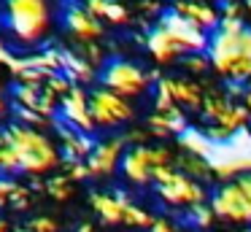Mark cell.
<instances>
[{
    "label": "cell",
    "mask_w": 251,
    "mask_h": 232,
    "mask_svg": "<svg viewBox=\"0 0 251 232\" xmlns=\"http://www.w3.org/2000/svg\"><path fill=\"white\" fill-rule=\"evenodd\" d=\"M8 203H14V208H27V205H30V189H25V186H19V183H17Z\"/></svg>",
    "instance_id": "21"
},
{
    "label": "cell",
    "mask_w": 251,
    "mask_h": 232,
    "mask_svg": "<svg viewBox=\"0 0 251 232\" xmlns=\"http://www.w3.org/2000/svg\"><path fill=\"white\" fill-rule=\"evenodd\" d=\"M73 183L76 181L68 176H54L46 181V194H51L54 200H68L73 194Z\"/></svg>",
    "instance_id": "18"
},
{
    "label": "cell",
    "mask_w": 251,
    "mask_h": 232,
    "mask_svg": "<svg viewBox=\"0 0 251 232\" xmlns=\"http://www.w3.org/2000/svg\"><path fill=\"white\" fill-rule=\"evenodd\" d=\"M205 57L216 81L235 89L251 86V27L224 16V22L208 35Z\"/></svg>",
    "instance_id": "1"
},
{
    "label": "cell",
    "mask_w": 251,
    "mask_h": 232,
    "mask_svg": "<svg viewBox=\"0 0 251 232\" xmlns=\"http://www.w3.org/2000/svg\"><path fill=\"white\" fill-rule=\"evenodd\" d=\"M127 135H105V138L95 140L92 151L84 162H87L89 178H111L114 173H119L122 156L127 151Z\"/></svg>",
    "instance_id": "12"
},
{
    "label": "cell",
    "mask_w": 251,
    "mask_h": 232,
    "mask_svg": "<svg viewBox=\"0 0 251 232\" xmlns=\"http://www.w3.org/2000/svg\"><path fill=\"white\" fill-rule=\"evenodd\" d=\"M6 111V97H3V86H0V113Z\"/></svg>",
    "instance_id": "26"
},
{
    "label": "cell",
    "mask_w": 251,
    "mask_h": 232,
    "mask_svg": "<svg viewBox=\"0 0 251 232\" xmlns=\"http://www.w3.org/2000/svg\"><path fill=\"white\" fill-rule=\"evenodd\" d=\"M89 11L103 22L105 27H141L135 14V3L130 0H84Z\"/></svg>",
    "instance_id": "16"
},
{
    "label": "cell",
    "mask_w": 251,
    "mask_h": 232,
    "mask_svg": "<svg viewBox=\"0 0 251 232\" xmlns=\"http://www.w3.org/2000/svg\"><path fill=\"white\" fill-rule=\"evenodd\" d=\"M151 232H176V230H173V224H170V221H165V219H154Z\"/></svg>",
    "instance_id": "24"
},
{
    "label": "cell",
    "mask_w": 251,
    "mask_h": 232,
    "mask_svg": "<svg viewBox=\"0 0 251 232\" xmlns=\"http://www.w3.org/2000/svg\"><path fill=\"white\" fill-rule=\"evenodd\" d=\"M60 19L76 43H98L105 35V25L84 5V0H65Z\"/></svg>",
    "instance_id": "13"
},
{
    "label": "cell",
    "mask_w": 251,
    "mask_h": 232,
    "mask_svg": "<svg viewBox=\"0 0 251 232\" xmlns=\"http://www.w3.org/2000/svg\"><path fill=\"white\" fill-rule=\"evenodd\" d=\"M11 57H14V52L6 46V41H3V35H0V65H6V68H8Z\"/></svg>",
    "instance_id": "23"
},
{
    "label": "cell",
    "mask_w": 251,
    "mask_h": 232,
    "mask_svg": "<svg viewBox=\"0 0 251 232\" xmlns=\"http://www.w3.org/2000/svg\"><path fill=\"white\" fill-rule=\"evenodd\" d=\"M89 113H92V122L98 129L114 132V129H122L135 122L138 108L132 100H127V97H122L98 84L89 92Z\"/></svg>",
    "instance_id": "10"
},
{
    "label": "cell",
    "mask_w": 251,
    "mask_h": 232,
    "mask_svg": "<svg viewBox=\"0 0 251 232\" xmlns=\"http://www.w3.org/2000/svg\"><path fill=\"white\" fill-rule=\"evenodd\" d=\"M205 41L208 35H202L200 30L178 19L170 8L146 32H138V43L143 46L149 62L157 70H170L189 54L205 52Z\"/></svg>",
    "instance_id": "3"
},
{
    "label": "cell",
    "mask_w": 251,
    "mask_h": 232,
    "mask_svg": "<svg viewBox=\"0 0 251 232\" xmlns=\"http://www.w3.org/2000/svg\"><path fill=\"white\" fill-rule=\"evenodd\" d=\"M54 129H57V138H60L62 159H87L92 146H95L92 135L71 127V124H65L62 119H54Z\"/></svg>",
    "instance_id": "17"
},
{
    "label": "cell",
    "mask_w": 251,
    "mask_h": 232,
    "mask_svg": "<svg viewBox=\"0 0 251 232\" xmlns=\"http://www.w3.org/2000/svg\"><path fill=\"white\" fill-rule=\"evenodd\" d=\"M224 16L238 19L246 27H251V0H232V3H227L224 5Z\"/></svg>",
    "instance_id": "19"
},
{
    "label": "cell",
    "mask_w": 251,
    "mask_h": 232,
    "mask_svg": "<svg viewBox=\"0 0 251 232\" xmlns=\"http://www.w3.org/2000/svg\"><path fill=\"white\" fill-rule=\"evenodd\" d=\"M208 210L216 221L235 230H251V167L227 173L211 183Z\"/></svg>",
    "instance_id": "5"
},
{
    "label": "cell",
    "mask_w": 251,
    "mask_h": 232,
    "mask_svg": "<svg viewBox=\"0 0 251 232\" xmlns=\"http://www.w3.org/2000/svg\"><path fill=\"white\" fill-rule=\"evenodd\" d=\"M92 210L100 216V221L108 227L127 224V227H151L154 216L143 210L138 203H132L125 192H92Z\"/></svg>",
    "instance_id": "11"
},
{
    "label": "cell",
    "mask_w": 251,
    "mask_h": 232,
    "mask_svg": "<svg viewBox=\"0 0 251 232\" xmlns=\"http://www.w3.org/2000/svg\"><path fill=\"white\" fill-rule=\"evenodd\" d=\"M0 22L17 43L35 46L51 30L49 0H3Z\"/></svg>",
    "instance_id": "9"
},
{
    "label": "cell",
    "mask_w": 251,
    "mask_h": 232,
    "mask_svg": "<svg viewBox=\"0 0 251 232\" xmlns=\"http://www.w3.org/2000/svg\"><path fill=\"white\" fill-rule=\"evenodd\" d=\"M246 132H249V135H251V124H249V129H246Z\"/></svg>",
    "instance_id": "28"
},
{
    "label": "cell",
    "mask_w": 251,
    "mask_h": 232,
    "mask_svg": "<svg viewBox=\"0 0 251 232\" xmlns=\"http://www.w3.org/2000/svg\"><path fill=\"white\" fill-rule=\"evenodd\" d=\"M19 232H57V224L54 219H49V216H38V219H33L25 230Z\"/></svg>",
    "instance_id": "20"
},
{
    "label": "cell",
    "mask_w": 251,
    "mask_h": 232,
    "mask_svg": "<svg viewBox=\"0 0 251 232\" xmlns=\"http://www.w3.org/2000/svg\"><path fill=\"white\" fill-rule=\"evenodd\" d=\"M168 8L202 35H211L224 22V5L219 0H170Z\"/></svg>",
    "instance_id": "14"
},
{
    "label": "cell",
    "mask_w": 251,
    "mask_h": 232,
    "mask_svg": "<svg viewBox=\"0 0 251 232\" xmlns=\"http://www.w3.org/2000/svg\"><path fill=\"white\" fill-rule=\"evenodd\" d=\"M3 140L11 146L14 156L19 162V173L27 176H44L62 165V151L54 143L51 135H46L41 127L25 122H11L3 127Z\"/></svg>",
    "instance_id": "4"
},
{
    "label": "cell",
    "mask_w": 251,
    "mask_h": 232,
    "mask_svg": "<svg viewBox=\"0 0 251 232\" xmlns=\"http://www.w3.org/2000/svg\"><path fill=\"white\" fill-rule=\"evenodd\" d=\"M189 129L208 140H216V143L232 140L238 132H246L249 129V113H246L240 89L213 78L200 108L189 119Z\"/></svg>",
    "instance_id": "2"
},
{
    "label": "cell",
    "mask_w": 251,
    "mask_h": 232,
    "mask_svg": "<svg viewBox=\"0 0 251 232\" xmlns=\"http://www.w3.org/2000/svg\"><path fill=\"white\" fill-rule=\"evenodd\" d=\"M157 78H159L157 68H149V65L138 62L132 57H108L98 73L100 86H105V89L116 92V95L127 97L132 103L151 97Z\"/></svg>",
    "instance_id": "7"
},
{
    "label": "cell",
    "mask_w": 251,
    "mask_h": 232,
    "mask_svg": "<svg viewBox=\"0 0 251 232\" xmlns=\"http://www.w3.org/2000/svg\"><path fill=\"white\" fill-rule=\"evenodd\" d=\"M151 189L168 208L184 210V213H195V210L208 208V194H211V183L181 170L178 162L165 167Z\"/></svg>",
    "instance_id": "8"
},
{
    "label": "cell",
    "mask_w": 251,
    "mask_h": 232,
    "mask_svg": "<svg viewBox=\"0 0 251 232\" xmlns=\"http://www.w3.org/2000/svg\"><path fill=\"white\" fill-rule=\"evenodd\" d=\"M57 113H60L57 119H62L65 124L81 129V132H87V135L98 132V127L92 122V113H89V92H84L81 84L71 86V92L60 100V111Z\"/></svg>",
    "instance_id": "15"
},
{
    "label": "cell",
    "mask_w": 251,
    "mask_h": 232,
    "mask_svg": "<svg viewBox=\"0 0 251 232\" xmlns=\"http://www.w3.org/2000/svg\"><path fill=\"white\" fill-rule=\"evenodd\" d=\"M178 154V140L170 146V140H143V143H130L122 156L119 176L130 186L138 189H151L157 176L165 167L176 165Z\"/></svg>",
    "instance_id": "6"
},
{
    "label": "cell",
    "mask_w": 251,
    "mask_h": 232,
    "mask_svg": "<svg viewBox=\"0 0 251 232\" xmlns=\"http://www.w3.org/2000/svg\"><path fill=\"white\" fill-rule=\"evenodd\" d=\"M0 146H3V138H0Z\"/></svg>",
    "instance_id": "30"
},
{
    "label": "cell",
    "mask_w": 251,
    "mask_h": 232,
    "mask_svg": "<svg viewBox=\"0 0 251 232\" xmlns=\"http://www.w3.org/2000/svg\"><path fill=\"white\" fill-rule=\"evenodd\" d=\"M0 232H11V227H8L6 219H0Z\"/></svg>",
    "instance_id": "25"
},
{
    "label": "cell",
    "mask_w": 251,
    "mask_h": 232,
    "mask_svg": "<svg viewBox=\"0 0 251 232\" xmlns=\"http://www.w3.org/2000/svg\"><path fill=\"white\" fill-rule=\"evenodd\" d=\"M219 3H222V5H227V3H232V0H219Z\"/></svg>",
    "instance_id": "27"
},
{
    "label": "cell",
    "mask_w": 251,
    "mask_h": 232,
    "mask_svg": "<svg viewBox=\"0 0 251 232\" xmlns=\"http://www.w3.org/2000/svg\"><path fill=\"white\" fill-rule=\"evenodd\" d=\"M14 186H17V181H11V178H6V176H0V205H6L8 200H11Z\"/></svg>",
    "instance_id": "22"
},
{
    "label": "cell",
    "mask_w": 251,
    "mask_h": 232,
    "mask_svg": "<svg viewBox=\"0 0 251 232\" xmlns=\"http://www.w3.org/2000/svg\"><path fill=\"white\" fill-rule=\"evenodd\" d=\"M240 232H251V230H240Z\"/></svg>",
    "instance_id": "29"
}]
</instances>
